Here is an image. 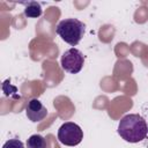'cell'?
Listing matches in <instances>:
<instances>
[{"mask_svg": "<svg viewBox=\"0 0 148 148\" xmlns=\"http://www.w3.org/2000/svg\"><path fill=\"white\" fill-rule=\"evenodd\" d=\"M117 132L125 141L136 143L146 139L148 126L143 117L138 113H130L120 119Z\"/></svg>", "mask_w": 148, "mask_h": 148, "instance_id": "obj_1", "label": "cell"}, {"mask_svg": "<svg viewBox=\"0 0 148 148\" xmlns=\"http://www.w3.org/2000/svg\"><path fill=\"white\" fill-rule=\"evenodd\" d=\"M86 25L77 18H65L57 24L56 32L67 44L75 46L80 43L84 35Z\"/></svg>", "mask_w": 148, "mask_h": 148, "instance_id": "obj_2", "label": "cell"}, {"mask_svg": "<svg viewBox=\"0 0 148 148\" xmlns=\"http://www.w3.org/2000/svg\"><path fill=\"white\" fill-rule=\"evenodd\" d=\"M83 139V132L81 127L72 121L64 123L58 130V140L65 146H76Z\"/></svg>", "mask_w": 148, "mask_h": 148, "instance_id": "obj_3", "label": "cell"}, {"mask_svg": "<svg viewBox=\"0 0 148 148\" xmlns=\"http://www.w3.org/2000/svg\"><path fill=\"white\" fill-rule=\"evenodd\" d=\"M84 64V57L82 52L75 47H71L66 50L60 59L61 68L71 74H77Z\"/></svg>", "mask_w": 148, "mask_h": 148, "instance_id": "obj_4", "label": "cell"}, {"mask_svg": "<svg viewBox=\"0 0 148 148\" xmlns=\"http://www.w3.org/2000/svg\"><path fill=\"white\" fill-rule=\"evenodd\" d=\"M25 113L29 120H31L32 123H38L47 116V109L42 104L39 99L32 98L27 104Z\"/></svg>", "mask_w": 148, "mask_h": 148, "instance_id": "obj_5", "label": "cell"}, {"mask_svg": "<svg viewBox=\"0 0 148 148\" xmlns=\"http://www.w3.org/2000/svg\"><path fill=\"white\" fill-rule=\"evenodd\" d=\"M21 3L24 6V15L27 17H39L43 13L40 3L37 1H28Z\"/></svg>", "mask_w": 148, "mask_h": 148, "instance_id": "obj_6", "label": "cell"}, {"mask_svg": "<svg viewBox=\"0 0 148 148\" xmlns=\"http://www.w3.org/2000/svg\"><path fill=\"white\" fill-rule=\"evenodd\" d=\"M27 148H46V140L40 134H32L27 140Z\"/></svg>", "mask_w": 148, "mask_h": 148, "instance_id": "obj_7", "label": "cell"}, {"mask_svg": "<svg viewBox=\"0 0 148 148\" xmlns=\"http://www.w3.org/2000/svg\"><path fill=\"white\" fill-rule=\"evenodd\" d=\"M2 90H3V92H5L6 96H10V95H13L15 98H20V96L16 95V91H17L16 87L10 86L9 80H6V81L3 82V84H2Z\"/></svg>", "mask_w": 148, "mask_h": 148, "instance_id": "obj_8", "label": "cell"}, {"mask_svg": "<svg viewBox=\"0 0 148 148\" xmlns=\"http://www.w3.org/2000/svg\"><path fill=\"white\" fill-rule=\"evenodd\" d=\"M2 148H24V145L18 139H9L3 143Z\"/></svg>", "mask_w": 148, "mask_h": 148, "instance_id": "obj_9", "label": "cell"}]
</instances>
